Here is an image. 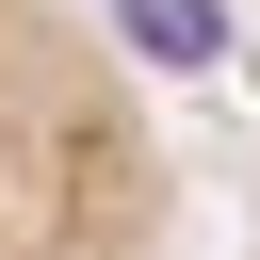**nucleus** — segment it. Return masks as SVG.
Listing matches in <instances>:
<instances>
[{"label": "nucleus", "instance_id": "f257e3e1", "mask_svg": "<svg viewBox=\"0 0 260 260\" xmlns=\"http://www.w3.org/2000/svg\"><path fill=\"white\" fill-rule=\"evenodd\" d=\"M179 146L98 0H0V260H179Z\"/></svg>", "mask_w": 260, "mask_h": 260}]
</instances>
